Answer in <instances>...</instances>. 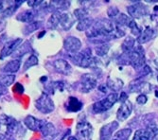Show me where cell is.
Masks as SVG:
<instances>
[{"label": "cell", "mask_w": 158, "mask_h": 140, "mask_svg": "<svg viewBox=\"0 0 158 140\" xmlns=\"http://www.w3.org/2000/svg\"><path fill=\"white\" fill-rule=\"evenodd\" d=\"M70 59L73 62V64L82 68L97 67L98 64V60L92 56L90 48H85L73 56H70Z\"/></svg>", "instance_id": "cell-1"}, {"label": "cell", "mask_w": 158, "mask_h": 140, "mask_svg": "<svg viewBox=\"0 0 158 140\" xmlns=\"http://www.w3.org/2000/svg\"><path fill=\"white\" fill-rule=\"evenodd\" d=\"M128 56V60L130 64L135 68H141L143 67V65L145 64V54H144V49L141 47V45L139 44H135V46L134 47V48L129 52L128 54H126Z\"/></svg>", "instance_id": "cell-2"}, {"label": "cell", "mask_w": 158, "mask_h": 140, "mask_svg": "<svg viewBox=\"0 0 158 140\" xmlns=\"http://www.w3.org/2000/svg\"><path fill=\"white\" fill-rule=\"evenodd\" d=\"M118 94L112 93V94L108 95L105 99L95 102L92 106V109L96 114L103 113V112H106L109 109H111L113 107V105L118 101Z\"/></svg>", "instance_id": "cell-3"}, {"label": "cell", "mask_w": 158, "mask_h": 140, "mask_svg": "<svg viewBox=\"0 0 158 140\" xmlns=\"http://www.w3.org/2000/svg\"><path fill=\"white\" fill-rule=\"evenodd\" d=\"M35 107L42 114L47 115V114H50L54 110L55 105L53 101L51 100V97L47 93H42L41 96L35 101Z\"/></svg>", "instance_id": "cell-4"}, {"label": "cell", "mask_w": 158, "mask_h": 140, "mask_svg": "<svg viewBox=\"0 0 158 140\" xmlns=\"http://www.w3.org/2000/svg\"><path fill=\"white\" fill-rule=\"evenodd\" d=\"M98 83V80L92 74H83L78 81V90L81 93H89L92 91Z\"/></svg>", "instance_id": "cell-5"}, {"label": "cell", "mask_w": 158, "mask_h": 140, "mask_svg": "<svg viewBox=\"0 0 158 140\" xmlns=\"http://www.w3.org/2000/svg\"><path fill=\"white\" fill-rule=\"evenodd\" d=\"M93 134V127L87 120H81L76 126V137L78 140H90Z\"/></svg>", "instance_id": "cell-6"}, {"label": "cell", "mask_w": 158, "mask_h": 140, "mask_svg": "<svg viewBox=\"0 0 158 140\" xmlns=\"http://www.w3.org/2000/svg\"><path fill=\"white\" fill-rule=\"evenodd\" d=\"M22 44H23V40L21 38H16L6 42L1 51H0V60H4L5 58L12 55Z\"/></svg>", "instance_id": "cell-7"}, {"label": "cell", "mask_w": 158, "mask_h": 140, "mask_svg": "<svg viewBox=\"0 0 158 140\" xmlns=\"http://www.w3.org/2000/svg\"><path fill=\"white\" fill-rule=\"evenodd\" d=\"M64 48L70 56H73L81 50V42L75 36H68L64 41Z\"/></svg>", "instance_id": "cell-8"}, {"label": "cell", "mask_w": 158, "mask_h": 140, "mask_svg": "<svg viewBox=\"0 0 158 140\" xmlns=\"http://www.w3.org/2000/svg\"><path fill=\"white\" fill-rule=\"evenodd\" d=\"M158 134V128L155 125H149L146 129L137 130L133 140H152Z\"/></svg>", "instance_id": "cell-9"}, {"label": "cell", "mask_w": 158, "mask_h": 140, "mask_svg": "<svg viewBox=\"0 0 158 140\" xmlns=\"http://www.w3.org/2000/svg\"><path fill=\"white\" fill-rule=\"evenodd\" d=\"M129 15L133 18H141L147 15L148 13V8L141 2H135V4L129 6L127 8Z\"/></svg>", "instance_id": "cell-10"}, {"label": "cell", "mask_w": 158, "mask_h": 140, "mask_svg": "<svg viewBox=\"0 0 158 140\" xmlns=\"http://www.w3.org/2000/svg\"><path fill=\"white\" fill-rule=\"evenodd\" d=\"M118 121H112L102 126L99 132V140H110L114 133L118 130Z\"/></svg>", "instance_id": "cell-11"}, {"label": "cell", "mask_w": 158, "mask_h": 140, "mask_svg": "<svg viewBox=\"0 0 158 140\" xmlns=\"http://www.w3.org/2000/svg\"><path fill=\"white\" fill-rule=\"evenodd\" d=\"M45 122L46 121L38 119L35 117L31 116V115L27 116L24 119V124L26 127L33 132H41V129L43 126H44Z\"/></svg>", "instance_id": "cell-12"}, {"label": "cell", "mask_w": 158, "mask_h": 140, "mask_svg": "<svg viewBox=\"0 0 158 140\" xmlns=\"http://www.w3.org/2000/svg\"><path fill=\"white\" fill-rule=\"evenodd\" d=\"M52 65L55 69L56 72H58L62 75H65L68 76L72 72V67L69 64V63L64 59H58L55 60L52 63Z\"/></svg>", "instance_id": "cell-13"}, {"label": "cell", "mask_w": 158, "mask_h": 140, "mask_svg": "<svg viewBox=\"0 0 158 140\" xmlns=\"http://www.w3.org/2000/svg\"><path fill=\"white\" fill-rule=\"evenodd\" d=\"M76 18L69 12H62L60 13L59 19V27H61L64 31H69L75 24Z\"/></svg>", "instance_id": "cell-14"}, {"label": "cell", "mask_w": 158, "mask_h": 140, "mask_svg": "<svg viewBox=\"0 0 158 140\" xmlns=\"http://www.w3.org/2000/svg\"><path fill=\"white\" fill-rule=\"evenodd\" d=\"M132 110H133V105L130 101H126L125 102H123L120 105L119 109L118 110V113H117L118 120L120 122L126 120L129 117H130V115L132 113Z\"/></svg>", "instance_id": "cell-15"}, {"label": "cell", "mask_w": 158, "mask_h": 140, "mask_svg": "<svg viewBox=\"0 0 158 140\" xmlns=\"http://www.w3.org/2000/svg\"><path fill=\"white\" fill-rule=\"evenodd\" d=\"M157 35V31L151 27H146L145 30L141 31L139 36L137 37V42L139 45L148 43L149 41L152 40Z\"/></svg>", "instance_id": "cell-16"}, {"label": "cell", "mask_w": 158, "mask_h": 140, "mask_svg": "<svg viewBox=\"0 0 158 140\" xmlns=\"http://www.w3.org/2000/svg\"><path fill=\"white\" fill-rule=\"evenodd\" d=\"M152 89V86L150 83L144 82V81H135V83L132 82L130 86H129V90L132 93H150Z\"/></svg>", "instance_id": "cell-17"}, {"label": "cell", "mask_w": 158, "mask_h": 140, "mask_svg": "<svg viewBox=\"0 0 158 140\" xmlns=\"http://www.w3.org/2000/svg\"><path fill=\"white\" fill-rule=\"evenodd\" d=\"M38 12L37 10H33V9H30V10H26L22 12H20L19 14H17L16 16V20L23 22V23H31L34 21L35 17L37 16Z\"/></svg>", "instance_id": "cell-18"}, {"label": "cell", "mask_w": 158, "mask_h": 140, "mask_svg": "<svg viewBox=\"0 0 158 140\" xmlns=\"http://www.w3.org/2000/svg\"><path fill=\"white\" fill-rule=\"evenodd\" d=\"M20 66H21V60H19V59L11 60V61L8 62L2 67V73L14 75V73H16L17 71H19Z\"/></svg>", "instance_id": "cell-19"}, {"label": "cell", "mask_w": 158, "mask_h": 140, "mask_svg": "<svg viewBox=\"0 0 158 140\" xmlns=\"http://www.w3.org/2000/svg\"><path fill=\"white\" fill-rule=\"evenodd\" d=\"M69 7H70L69 1H58V0H55V1H51L48 3V10L52 11L53 13L55 12L62 13Z\"/></svg>", "instance_id": "cell-20"}, {"label": "cell", "mask_w": 158, "mask_h": 140, "mask_svg": "<svg viewBox=\"0 0 158 140\" xmlns=\"http://www.w3.org/2000/svg\"><path fill=\"white\" fill-rule=\"evenodd\" d=\"M41 133L44 136V140H52L56 136L55 126L50 122H45L44 126L41 129Z\"/></svg>", "instance_id": "cell-21"}, {"label": "cell", "mask_w": 158, "mask_h": 140, "mask_svg": "<svg viewBox=\"0 0 158 140\" xmlns=\"http://www.w3.org/2000/svg\"><path fill=\"white\" fill-rule=\"evenodd\" d=\"M83 103L75 97H69V99L66 101L65 108L68 112H72V113H76L82 109Z\"/></svg>", "instance_id": "cell-22"}, {"label": "cell", "mask_w": 158, "mask_h": 140, "mask_svg": "<svg viewBox=\"0 0 158 140\" xmlns=\"http://www.w3.org/2000/svg\"><path fill=\"white\" fill-rule=\"evenodd\" d=\"M24 4V1L23 0H17V1H13V3L8 7V9L2 13L1 15H0V17H1V19H6V18H9L10 16H12L14 14V12H15L17 10V9L22 6Z\"/></svg>", "instance_id": "cell-23"}, {"label": "cell", "mask_w": 158, "mask_h": 140, "mask_svg": "<svg viewBox=\"0 0 158 140\" xmlns=\"http://www.w3.org/2000/svg\"><path fill=\"white\" fill-rule=\"evenodd\" d=\"M31 51V46L30 44V42H25V43H23L16 49V51L12 54V57L14 59H19L20 60L21 57H23V56H25L27 53H30Z\"/></svg>", "instance_id": "cell-24"}, {"label": "cell", "mask_w": 158, "mask_h": 140, "mask_svg": "<svg viewBox=\"0 0 158 140\" xmlns=\"http://www.w3.org/2000/svg\"><path fill=\"white\" fill-rule=\"evenodd\" d=\"M14 81H15V75L5 74V73L0 74V87L7 88L11 84H13Z\"/></svg>", "instance_id": "cell-25"}, {"label": "cell", "mask_w": 158, "mask_h": 140, "mask_svg": "<svg viewBox=\"0 0 158 140\" xmlns=\"http://www.w3.org/2000/svg\"><path fill=\"white\" fill-rule=\"evenodd\" d=\"M42 26V22L41 21H33L31 23L26 24V26L23 29V33L24 35H30L31 33H33L34 31H36L37 30H39Z\"/></svg>", "instance_id": "cell-26"}, {"label": "cell", "mask_w": 158, "mask_h": 140, "mask_svg": "<svg viewBox=\"0 0 158 140\" xmlns=\"http://www.w3.org/2000/svg\"><path fill=\"white\" fill-rule=\"evenodd\" d=\"M66 88V82L63 81V80H57V81H53L47 87L48 90H49L50 93H54V91L58 90L61 92H64V89Z\"/></svg>", "instance_id": "cell-27"}, {"label": "cell", "mask_w": 158, "mask_h": 140, "mask_svg": "<svg viewBox=\"0 0 158 140\" xmlns=\"http://www.w3.org/2000/svg\"><path fill=\"white\" fill-rule=\"evenodd\" d=\"M107 87L112 89L114 92H118V90H120L123 87V81L119 79H108L107 81Z\"/></svg>", "instance_id": "cell-28"}, {"label": "cell", "mask_w": 158, "mask_h": 140, "mask_svg": "<svg viewBox=\"0 0 158 140\" xmlns=\"http://www.w3.org/2000/svg\"><path fill=\"white\" fill-rule=\"evenodd\" d=\"M59 19H60V13L59 12H55L52 13V15L48 18L47 27L50 30H55L59 27Z\"/></svg>", "instance_id": "cell-29"}, {"label": "cell", "mask_w": 158, "mask_h": 140, "mask_svg": "<svg viewBox=\"0 0 158 140\" xmlns=\"http://www.w3.org/2000/svg\"><path fill=\"white\" fill-rule=\"evenodd\" d=\"M135 46V40L132 37H127L121 45V48L125 54H128L134 48Z\"/></svg>", "instance_id": "cell-30"}, {"label": "cell", "mask_w": 158, "mask_h": 140, "mask_svg": "<svg viewBox=\"0 0 158 140\" xmlns=\"http://www.w3.org/2000/svg\"><path fill=\"white\" fill-rule=\"evenodd\" d=\"M93 22H94V20L89 17L85 18L83 20H81V21H79V24L77 25V30L79 31H86L92 26Z\"/></svg>", "instance_id": "cell-31"}, {"label": "cell", "mask_w": 158, "mask_h": 140, "mask_svg": "<svg viewBox=\"0 0 158 140\" xmlns=\"http://www.w3.org/2000/svg\"><path fill=\"white\" fill-rule=\"evenodd\" d=\"M88 15H89V11H88V10L86 9L85 7L79 8V9H76L74 10V16L79 21L83 20L85 18H88Z\"/></svg>", "instance_id": "cell-32"}, {"label": "cell", "mask_w": 158, "mask_h": 140, "mask_svg": "<svg viewBox=\"0 0 158 140\" xmlns=\"http://www.w3.org/2000/svg\"><path fill=\"white\" fill-rule=\"evenodd\" d=\"M37 64H38V58H37V56L34 55V54H31L30 57L27 58V60L25 62L24 66H23V70H24V71H27V69H30L32 66H35Z\"/></svg>", "instance_id": "cell-33"}, {"label": "cell", "mask_w": 158, "mask_h": 140, "mask_svg": "<svg viewBox=\"0 0 158 140\" xmlns=\"http://www.w3.org/2000/svg\"><path fill=\"white\" fill-rule=\"evenodd\" d=\"M132 131L130 129H122L114 134L113 140H129Z\"/></svg>", "instance_id": "cell-34"}, {"label": "cell", "mask_w": 158, "mask_h": 140, "mask_svg": "<svg viewBox=\"0 0 158 140\" xmlns=\"http://www.w3.org/2000/svg\"><path fill=\"white\" fill-rule=\"evenodd\" d=\"M109 49H110V46L107 43H104V44H100L99 46H98L95 50L98 56L102 57V56H105L108 53Z\"/></svg>", "instance_id": "cell-35"}, {"label": "cell", "mask_w": 158, "mask_h": 140, "mask_svg": "<svg viewBox=\"0 0 158 140\" xmlns=\"http://www.w3.org/2000/svg\"><path fill=\"white\" fill-rule=\"evenodd\" d=\"M107 13H108V15L111 17V18H116L118 14H119V10H118V8L116 7H110L107 10Z\"/></svg>", "instance_id": "cell-36"}, {"label": "cell", "mask_w": 158, "mask_h": 140, "mask_svg": "<svg viewBox=\"0 0 158 140\" xmlns=\"http://www.w3.org/2000/svg\"><path fill=\"white\" fill-rule=\"evenodd\" d=\"M13 1H0V15H1L8 9V7H10Z\"/></svg>", "instance_id": "cell-37"}, {"label": "cell", "mask_w": 158, "mask_h": 140, "mask_svg": "<svg viewBox=\"0 0 158 140\" xmlns=\"http://www.w3.org/2000/svg\"><path fill=\"white\" fill-rule=\"evenodd\" d=\"M12 90H13L14 93H16L18 95H22L24 93V86L21 84V83L17 82V83H15V85L13 86Z\"/></svg>", "instance_id": "cell-38"}, {"label": "cell", "mask_w": 158, "mask_h": 140, "mask_svg": "<svg viewBox=\"0 0 158 140\" xmlns=\"http://www.w3.org/2000/svg\"><path fill=\"white\" fill-rule=\"evenodd\" d=\"M151 19H152L156 25H158V5L155 6V7L153 8V11H152V15H151Z\"/></svg>", "instance_id": "cell-39"}, {"label": "cell", "mask_w": 158, "mask_h": 140, "mask_svg": "<svg viewBox=\"0 0 158 140\" xmlns=\"http://www.w3.org/2000/svg\"><path fill=\"white\" fill-rule=\"evenodd\" d=\"M147 101H148V99H147L146 95H144V94H141V95H139V96L136 97V102H137L138 104H141V105L145 104V103L147 102Z\"/></svg>", "instance_id": "cell-40"}, {"label": "cell", "mask_w": 158, "mask_h": 140, "mask_svg": "<svg viewBox=\"0 0 158 140\" xmlns=\"http://www.w3.org/2000/svg\"><path fill=\"white\" fill-rule=\"evenodd\" d=\"M119 101L123 103V102H125L126 101H128V95L125 93V92H122L121 94H120V97H119Z\"/></svg>", "instance_id": "cell-41"}, {"label": "cell", "mask_w": 158, "mask_h": 140, "mask_svg": "<svg viewBox=\"0 0 158 140\" xmlns=\"http://www.w3.org/2000/svg\"><path fill=\"white\" fill-rule=\"evenodd\" d=\"M6 29V22L3 20H0V32H2Z\"/></svg>", "instance_id": "cell-42"}, {"label": "cell", "mask_w": 158, "mask_h": 140, "mask_svg": "<svg viewBox=\"0 0 158 140\" xmlns=\"http://www.w3.org/2000/svg\"><path fill=\"white\" fill-rule=\"evenodd\" d=\"M7 92H8L7 88H2V87H0V96H1V95H4V94H6Z\"/></svg>", "instance_id": "cell-43"}, {"label": "cell", "mask_w": 158, "mask_h": 140, "mask_svg": "<svg viewBox=\"0 0 158 140\" xmlns=\"http://www.w3.org/2000/svg\"><path fill=\"white\" fill-rule=\"evenodd\" d=\"M45 34H46V31H42V32H41V33L39 34V36H38V38H39V39H41V38H42L43 36H44Z\"/></svg>", "instance_id": "cell-44"}, {"label": "cell", "mask_w": 158, "mask_h": 140, "mask_svg": "<svg viewBox=\"0 0 158 140\" xmlns=\"http://www.w3.org/2000/svg\"><path fill=\"white\" fill-rule=\"evenodd\" d=\"M68 140H78V139H77V137H75V136H70V137L68 138Z\"/></svg>", "instance_id": "cell-45"}, {"label": "cell", "mask_w": 158, "mask_h": 140, "mask_svg": "<svg viewBox=\"0 0 158 140\" xmlns=\"http://www.w3.org/2000/svg\"><path fill=\"white\" fill-rule=\"evenodd\" d=\"M157 80H158V76H157Z\"/></svg>", "instance_id": "cell-46"}]
</instances>
